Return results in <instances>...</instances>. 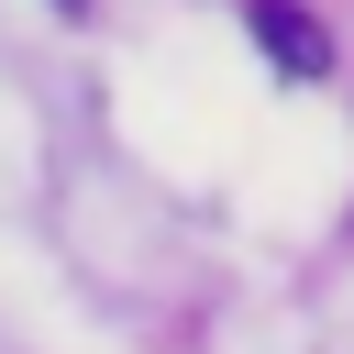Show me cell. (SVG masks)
I'll list each match as a JSON object with an SVG mask.
<instances>
[{
	"label": "cell",
	"mask_w": 354,
	"mask_h": 354,
	"mask_svg": "<svg viewBox=\"0 0 354 354\" xmlns=\"http://www.w3.org/2000/svg\"><path fill=\"white\" fill-rule=\"evenodd\" d=\"M66 11H88V0H66Z\"/></svg>",
	"instance_id": "obj_2"
},
{
	"label": "cell",
	"mask_w": 354,
	"mask_h": 354,
	"mask_svg": "<svg viewBox=\"0 0 354 354\" xmlns=\"http://www.w3.org/2000/svg\"><path fill=\"white\" fill-rule=\"evenodd\" d=\"M243 22H254V44H266V66H288V77H321V66H332V33H321L299 0H243Z\"/></svg>",
	"instance_id": "obj_1"
}]
</instances>
